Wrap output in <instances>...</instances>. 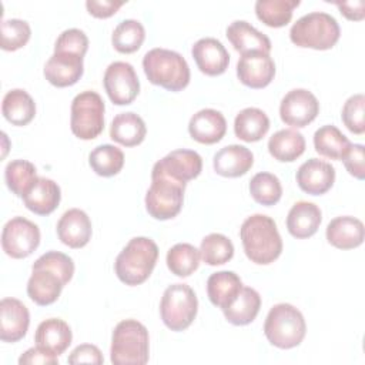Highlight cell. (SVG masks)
<instances>
[{"instance_id": "cell-39", "label": "cell", "mask_w": 365, "mask_h": 365, "mask_svg": "<svg viewBox=\"0 0 365 365\" xmlns=\"http://www.w3.org/2000/svg\"><path fill=\"white\" fill-rule=\"evenodd\" d=\"M37 178L34 164L27 160H13L4 168V180L9 190L23 198Z\"/></svg>"}, {"instance_id": "cell-8", "label": "cell", "mask_w": 365, "mask_h": 365, "mask_svg": "<svg viewBox=\"0 0 365 365\" xmlns=\"http://www.w3.org/2000/svg\"><path fill=\"white\" fill-rule=\"evenodd\" d=\"M104 101L96 91L86 90L71 101L70 128L80 140H93L104 130Z\"/></svg>"}, {"instance_id": "cell-3", "label": "cell", "mask_w": 365, "mask_h": 365, "mask_svg": "<svg viewBox=\"0 0 365 365\" xmlns=\"http://www.w3.org/2000/svg\"><path fill=\"white\" fill-rule=\"evenodd\" d=\"M143 68L150 83L168 91H181L190 83L188 63L174 50L151 48L143 58Z\"/></svg>"}, {"instance_id": "cell-36", "label": "cell", "mask_w": 365, "mask_h": 365, "mask_svg": "<svg viewBox=\"0 0 365 365\" xmlns=\"http://www.w3.org/2000/svg\"><path fill=\"white\" fill-rule=\"evenodd\" d=\"M145 38L144 26L134 19H125L117 24L113 31L111 43L113 47L123 54L137 51Z\"/></svg>"}, {"instance_id": "cell-10", "label": "cell", "mask_w": 365, "mask_h": 365, "mask_svg": "<svg viewBox=\"0 0 365 365\" xmlns=\"http://www.w3.org/2000/svg\"><path fill=\"white\" fill-rule=\"evenodd\" d=\"M40 244L38 227L24 217L9 220L1 232L3 251L16 259L31 255Z\"/></svg>"}, {"instance_id": "cell-22", "label": "cell", "mask_w": 365, "mask_h": 365, "mask_svg": "<svg viewBox=\"0 0 365 365\" xmlns=\"http://www.w3.org/2000/svg\"><path fill=\"white\" fill-rule=\"evenodd\" d=\"M71 339L73 335L68 324L60 318H48L40 322L34 335L36 346L56 356L68 348Z\"/></svg>"}, {"instance_id": "cell-37", "label": "cell", "mask_w": 365, "mask_h": 365, "mask_svg": "<svg viewBox=\"0 0 365 365\" xmlns=\"http://www.w3.org/2000/svg\"><path fill=\"white\" fill-rule=\"evenodd\" d=\"M88 164L93 171L101 177L118 174L124 165L123 151L111 144H101L88 154Z\"/></svg>"}, {"instance_id": "cell-1", "label": "cell", "mask_w": 365, "mask_h": 365, "mask_svg": "<svg viewBox=\"0 0 365 365\" xmlns=\"http://www.w3.org/2000/svg\"><path fill=\"white\" fill-rule=\"evenodd\" d=\"M240 238L248 259L258 265L274 262L282 252V240L275 221L264 214H254L242 222Z\"/></svg>"}, {"instance_id": "cell-46", "label": "cell", "mask_w": 365, "mask_h": 365, "mask_svg": "<svg viewBox=\"0 0 365 365\" xmlns=\"http://www.w3.org/2000/svg\"><path fill=\"white\" fill-rule=\"evenodd\" d=\"M68 364H96L100 365L104 362L101 351L91 344H81L76 346L68 355Z\"/></svg>"}, {"instance_id": "cell-21", "label": "cell", "mask_w": 365, "mask_h": 365, "mask_svg": "<svg viewBox=\"0 0 365 365\" xmlns=\"http://www.w3.org/2000/svg\"><path fill=\"white\" fill-rule=\"evenodd\" d=\"M225 131V117L214 108H202L197 111L188 123L190 135L201 144H215L221 141Z\"/></svg>"}, {"instance_id": "cell-5", "label": "cell", "mask_w": 365, "mask_h": 365, "mask_svg": "<svg viewBox=\"0 0 365 365\" xmlns=\"http://www.w3.org/2000/svg\"><path fill=\"white\" fill-rule=\"evenodd\" d=\"M339 36L338 21L324 11H312L299 17L289 30V38L295 46L314 50L332 48Z\"/></svg>"}, {"instance_id": "cell-12", "label": "cell", "mask_w": 365, "mask_h": 365, "mask_svg": "<svg viewBox=\"0 0 365 365\" xmlns=\"http://www.w3.org/2000/svg\"><path fill=\"white\" fill-rule=\"evenodd\" d=\"M104 88L108 98L117 106H127L140 93V81L134 67L125 61L111 63L104 73Z\"/></svg>"}, {"instance_id": "cell-2", "label": "cell", "mask_w": 365, "mask_h": 365, "mask_svg": "<svg viewBox=\"0 0 365 365\" xmlns=\"http://www.w3.org/2000/svg\"><path fill=\"white\" fill-rule=\"evenodd\" d=\"M157 258L158 247L151 238L134 237L115 258V275L125 285H140L151 275Z\"/></svg>"}, {"instance_id": "cell-28", "label": "cell", "mask_w": 365, "mask_h": 365, "mask_svg": "<svg viewBox=\"0 0 365 365\" xmlns=\"http://www.w3.org/2000/svg\"><path fill=\"white\" fill-rule=\"evenodd\" d=\"M145 133L144 120L133 111L117 114L110 125V138L125 147L141 144L145 138Z\"/></svg>"}, {"instance_id": "cell-30", "label": "cell", "mask_w": 365, "mask_h": 365, "mask_svg": "<svg viewBox=\"0 0 365 365\" xmlns=\"http://www.w3.org/2000/svg\"><path fill=\"white\" fill-rule=\"evenodd\" d=\"M261 308L259 294L251 288L244 287L235 297V299L222 309L225 319L232 325H248L258 315Z\"/></svg>"}, {"instance_id": "cell-43", "label": "cell", "mask_w": 365, "mask_h": 365, "mask_svg": "<svg viewBox=\"0 0 365 365\" xmlns=\"http://www.w3.org/2000/svg\"><path fill=\"white\" fill-rule=\"evenodd\" d=\"M342 123L354 134L365 133V96L362 93L351 96L341 113Z\"/></svg>"}, {"instance_id": "cell-41", "label": "cell", "mask_w": 365, "mask_h": 365, "mask_svg": "<svg viewBox=\"0 0 365 365\" xmlns=\"http://www.w3.org/2000/svg\"><path fill=\"white\" fill-rule=\"evenodd\" d=\"M250 192L258 204L269 207L281 200L282 185L277 175L262 171L251 178Z\"/></svg>"}, {"instance_id": "cell-11", "label": "cell", "mask_w": 365, "mask_h": 365, "mask_svg": "<svg viewBox=\"0 0 365 365\" xmlns=\"http://www.w3.org/2000/svg\"><path fill=\"white\" fill-rule=\"evenodd\" d=\"M202 170V158L194 150H174L158 160L151 171L153 175L165 177L180 184L197 178Z\"/></svg>"}, {"instance_id": "cell-24", "label": "cell", "mask_w": 365, "mask_h": 365, "mask_svg": "<svg viewBox=\"0 0 365 365\" xmlns=\"http://www.w3.org/2000/svg\"><path fill=\"white\" fill-rule=\"evenodd\" d=\"M327 240L339 250H352L364 242L365 230L361 220L351 215H341L327 225Z\"/></svg>"}, {"instance_id": "cell-31", "label": "cell", "mask_w": 365, "mask_h": 365, "mask_svg": "<svg viewBox=\"0 0 365 365\" xmlns=\"http://www.w3.org/2000/svg\"><path fill=\"white\" fill-rule=\"evenodd\" d=\"M1 113L13 125H27L36 115V103L27 91L13 88L3 97Z\"/></svg>"}, {"instance_id": "cell-44", "label": "cell", "mask_w": 365, "mask_h": 365, "mask_svg": "<svg viewBox=\"0 0 365 365\" xmlns=\"http://www.w3.org/2000/svg\"><path fill=\"white\" fill-rule=\"evenodd\" d=\"M88 48V37L80 29H67L56 40L54 51H68L84 57Z\"/></svg>"}, {"instance_id": "cell-34", "label": "cell", "mask_w": 365, "mask_h": 365, "mask_svg": "<svg viewBox=\"0 0 365 365\" xmlns=\"http://www.w3.org/2000/svg\"><path fill=\"white\" fill-rule=\"evenodd\" d=\"M349 145V140L332 124L319 127L314 134L315 151L331 160H341Z\"/></svg>"}, {"instance_id": "cell-33", "label": "cell", "mask_w": 365, "mask_h": 365, "mask_svg": "<svg viewBox=\"0 0 365 365\" xmlns=\"http://www.w3.org/2000/svg\"><path fill=\"white\" fill-rule=\"evenodd\" d=\"M269 154L282 163L295 161L305 151L304 135L292 128H284L272 134L268 140Z\"/></svg>"}, {"instance_id": "cell-45", "label": "cell", "mask_w": 365, "mask_h": 365, "mask_svg": "<svg viewBox=\"0 0 365 365\" xmlns=\"http://www.w3.org/2000/svg\"><path fill=\"white\" fill-rule=\"evenodd\" d=\"M341 160L352 177L356 180L365 178V148L362 144H351Z\"/></svg>"}, {"instance_id": "cell-40", "label": "cell", "mask_w": 365, "mask_h": 365, "mask_svg": "<svg viewBox=\"0 0 365 365\" xmlns=\"http://www.w3.org/2000/svg\"><path fill=\"white\" fill-rule=\"evenodd\" d=\"M200 254L207 265H222L228 262L234 255V245L224 234L212 232L202 238L200 245Z\"/></svg>"}, {"instance_id": "cell-17", "label": "cell", "mask_w": 365, "mask_h": 365, "mask_svg": "<svg viewBox=\"0 0 365 365\" xmlns=\"http://www.w3.org/2000/svg\"><path fill=\"white\" fill-rule=\"evenodd\" d=\"M30 325L27 307L16 298H3L0 302V339L17 342L24 338Z\"/></svg>"}, {"instance_id": "cell-19", "label": "cell", "mask_w": 365, "mask_h": 365, "mask_svg": "<svg viewBox=\"0 0 365 365\" xmlns=\"http://www.w3.org/2000/svg\"><path fill=\"white\" fill-rule=\"evenodd\" d=\"M191 54L200 71L207 76L222 74L230 63L227 48L214 37H204L195 41L191 48Z\"/></svg>"}, {"instance_id": "cell-4", "label": "cell", "mask_w": 365, "mask_h": 365, "mask_svg": "<svg viewBox=\"0 0 365 365\" xmlns=\"http://www.w3.org/2000/svg\"><path fill=\"white\" fill-rule=\"evenodd\" d=\"M150 356L147 328L137 319L120 321L111 336L110 359L114 365H144Z\"/></svg>"}, {"instance_id": "cell-29", "label": "cell", "mask_w": 365, "mask_h": 365, "mask_svg": "<svg viewBox=\"0 0 365 365\" xmlns=\"http://www.w3.org/2000/svg\"><path fill=\"white\" fill-rule=\"evenodd\" d=\"M242 288L241 278L232 271H218L207 279V294L212 305L224 309L238 295Z\"/></svg>"}, {"instance_id": "cell-6", "label": "cell", "mask_w": 365, "mask_h": 365, "mask_svg": "<svg viewBox=\"0 0 365 365\" xmlns=\"http://www.w3.org/2000/svg\"><path fill=\"white\" fill-rule=\"evenodd\" d=\"M307 324L304 315L291 304L274 305L264 322V334L269 344L281 349L298 346L305 338Z\"/></svg>"}, {"instance_id": "cell-48", "label": "cell", "mask_w": 365, "mask_h": 365, "mask_svg": "<svg viewBox=\"0 0 365 365\" xmlns=\"http://www.w3.org/2000/svg\"><path fill=\"white\" fill-rule=\"evenodd\" d=\"M19 364H58V356L48 354L38 346H34L21 354V356L19 358Z\"/></svg>"}, {"instance_id": "cell-14", "label": "cell", "mask_w": 365, "mask_h": 365, "mask_svg": "<svg viewBox=\"0 0 365 365\" xmlns=\"http://www.w3.org/2000/svg\"><path fill=\"white\" fill-rule=\"evenodd\" d=\"M67 279L50 267L33 264L31 275L27 281V295L37 305L46 307L57 301Z\"/></svg>"}, {"instance_id": "cell-26", "label": "cell", "mask_w": 365, "mask_h": 365, "mask_svg": "<svg viewBox=\"0 0 365 365\" xmlns=\"http://www.w3.org/2000/svg\"><path fill=\"white\" fill-rule=\"evenodd\" d=\"M322 221V214L318 205L309 201L295 202L287 215L288 232L295 238L312 237Z\"/></svg>"}, {"instance_id": "cell-23", "label": "cell", "mask_w": 365, "mask_h": 365, "mask_svg": "<svg viewBox=\"0 0 365 365\" xmlns=\"http://www.w3.org/2000/svg\"><path fill=\"white\" fill-rule=\"evenodd\" d=\"M60 200L61 191L58 184L46 177H37L23 197L27 210L37 215L51 214L58 207Z\"/></svg>"}, {"instance_id": "cell-35", "label": "cell", "mask_w": 365, "mask_h": 365, "mask_svg": "<svg viewBox=\"0 0 365 365\" xmlns=\"http://www.w3.org/2000/svg\"><path fill=\"white\" fill-rule=\"evenodd\" d=\"M299 0H258L255 3L257 17L268 27H284L292 19V11Z\"/></svg>"}, {"instance_id": "cell-7", "label": "cell", "mask_w": 365, "mask_h": 365, "mask_svg": "<svg viewBox=\"0 0 365 365\" xmlns=\"http://www.w3.org/2000/svg\"><path fill=\"white\" fill-rule=\"evenodd\" d=\"M197 311L198 299L190 285L173 284L165 288L160 302V315L168 329L175 332L187 329L195 319Z\"/></svg>"}, {"instance_id": "cell-18", "label": "cell", "mask_w": 365, "mask_h": 365, "mask_svg": "<svg viewBox=\"0 0 365 365\" xmlns=\"http://www.w3.org/2000/svg\"><path fill=\"white\" fill-rule=\"evenodd\" d=\"M335 181V168L319 158H309L299 165L297 171V182L299 188L311 195L325 194Z\"/></svg>"}, {"instance_id": "cell-47", "label": "cell", "mask_w": 365, "mask_h": 365, "mask_svg": "<svg viewBox=\"0 0 365 365\" xmlns=\"http://www.w3.org/2000/svg\"><path fill=\"white\" fill-rule=\"evenodd\" d=\"M125 1H115V0H87L86 7L88 13L97 19H107L117 13V10Z\"/></svg>"}, {"instance_id": "cell-27", "label": "cell", "mask_w": 365, "mask_h": 365, "mask_svg": "<svg viewBox=\"0 0 365 365\" xmlns=\"http://www.w3.org/2000/svg\"><path fill=\"white\" fill-rule=\"evenodd\" d=\"M227 38L241 54L251 51H262L269 54L271 51V40L245 20L232 21L227 27Z\"/></svg>"}, {"instance_id": "cell-38", "label": "cell", "mask_w": 365, "mask_h": 365, "mask_svg": "<svg viewBox=\"0 0 365 365\" xmlns=\"http://www.w3.org/2000/svg\"><path fill=\"white\" fill-rule=\"evenodd\" d=\"M200 250L188 242H178L167 252V267L177 277H190L200 265Z\"/></svg>"}, {"instance_id": "cell-25", "label": "cell", "mask_w": 365, "mask_h": 365, "mask_svg": "<svg viewBox=\"0 0 365 365\" xmlns=\"http://www.w3.org/2000/svg\"><path fill=\"white\" fill-rule=\"evenodd\" d=\"M254 164L252 153L240 144H231L222 147L215 153L212 165L218 175L235 178L248 173Z\"/></svg>"}, {"instance_id": "cell-32", "label": "cell", "mask_w": 365, "mask_h": 365, "mask_svg": "<svg viewBox=\"0 0 365 365\" xmlns=\"http://www.w3.org/2000/svg\"><path fill=\"white\" fill-rule=\"evenodd\" d=\"M268 130L269 118L257 107H247L241 110L234 120V133L245 143L259 141L268 133Z\"/></svg>"}, {"instance_id": "cell-9", "label": "cell", "mask_w": 365, "mask_h": 365, "mask_svg": "<svg viewBox=\"0 0 365 365\" xmlns=\"http://www.w3.org/2000/svg\"><path fill=\"white\" fill-rule=\"evenodd\" d=\"M185 185L165 177L153 175L151 185L145 194L147 212L160 221L174 218L182 207Z\"/></svg>"}, {"instance_id": "cell-13", "label": "cell", "mask_w": 365, "mask_h": 365, "mask_svg": "<svg viewBox=\"0 0 365 365\" xmlns=\"http://www.w3.org/2000/svg\"><path fill=\"white\" fill-rule=\"evenodd\" d=\"M319 113L317 97L305 88H294L288 91L279 104L281 120L291 127L302 128L312 123Z\"/></svg>"}, {"instance_id": "cell-16", "label": "cell", "mask_w": 365, "mask_h": 365, "mask_svg": "<svg viewBox=\"0 0 365 365\" xmlns=\"http://www.w3.org/2000/svg\"><path fill=\"white\" fill-rule=\"evenodd\" d=\"M83 56L68 51H54L44 66L46 80L56 87L76 84L83 76Z\"/></svg>"}, {"instance_id": "cell-49", "label": "cell", "mask_w": 365, "mask_h": 365, "mask_svg": "<svg viewBox=\"0 0 365 365\" xmlns=\"http://www.w3.org/2000/svg\"><path fill=\"white\" fill-rule=\"evenodd\" d=\"M334 4L339 9L341 14H344L348 20H362L365 16V3L364 0L356 1H334Z\"/></svg>"}, {"instance_id": "cell-15", "label": "cell", "mask_w": 365, "mask_h": 365, "mask_svg": "<svg viewBox=\"0 0 365 365\" xmlns=\"http://www.w3.org/2000/svg\"><path fill=\"white\" fill-rule=\"evenodd\" d=\"M237 76L247 87L264 88L274 80L275 63L269 54L262 51L241 54L237 63Z\"/></svg>"}, {"instance_id": "cell-20", "label": "cell", "mask_w": 365, "mask_h": 365, "mask_svg": "<svg viewBox=\"0 0 365 365\" xmlns=\"http://www.w3.org/2000/svg\"><path fill=\"white\" fill-rule=\"evenodd\" d=\"M58 240L70 248H81L91 238V221L80 208L67 210L57 222Z\"/></svg>"}, {"instance_id": "cell-42", "label": "cell", "mask_w": 365, "mask_h": 365, "mask_svg": "<svg viewBox=\"0 0 365 365\" xmlns=\"http://www.w3.org/2000/svg\"><path fill=\"white\" fill-rule=\"evenodd\" d=\"M31 29L26 20L9 19L3 20L0 26V44L6 51H14L26 46L30 40Z\"/></svg>"}]
</instances>
